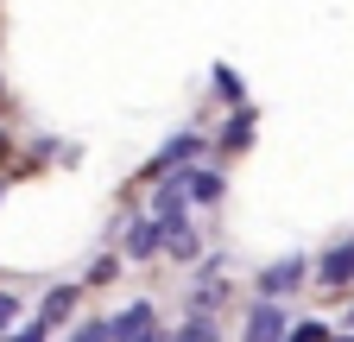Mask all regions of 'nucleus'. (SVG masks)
<instances>
[{"instance_id":"obj_1","label":"nucleus","mask_w":354,"mask_h":342,"mask_svg":"<svg viewBox=\"0 0 354 342\" xmlns=\"http://www.w3.org/2000/svg\"><path fill=\"white\" fill-rule=\"evenodd\" d=\"M304 279H310V260H304V253H285V260H272V267L259 273V291L279 305V298H285V291H297Z\"/></svg>"},{"instance_id":"obj_18","label":"nucleus","mask_w":354,"mask_h":342,"mask_svg":"<svg viewBox=\"0 0 354 342\" xmlns=\"http://www.w3.org/2000/svg\"><path fill=\"white\" fill-rule=\"evenodd\" d=\"M133 342H165V336H158V323H152V330H146V336H133Z\"/></svg>"},{"instance_id":"obj_3","label":"nucleus","mask_w":354,"mask_h":342,"mask_svg":"<svg viewBox=\"0 0 354 342\" xmlns=\"http://www.w3.org/2000/svg\"><path fill=\"white\" fill-rule=\"evenodd\" d=\"M171 184L184 190L190 203H221V190H228V184H221V171H203V165H184V171H171Z\"/></svg>"},{"instance_id":"obj_5","label":"nucleus","mask_w":354,"mask_h":342,"mask_svg":"<svg viewBox=\"0 0 354 342\" xmlns=\"http://www.w3.org/2000/svg\"><path fill=\"white\" fill-rule=\"evenodd\" d=\"M317 279L329 285V291H342V285H354V241H335L323 260H317Z\"/></svg>"},{"instance_id":"obj_11","label":"nucleus","mask_w":354,"mask_h":342,"mask_svg":"<svg viewBox=\"0 0 354 342\" xmlns=\"http://www.w3.org/2000/svg\"><path fill=\"white\" fill-rule=\"evenodd\" d=\"M171 342H221V336H215V323H209V317H190V323L177 330Z\"/></svg>"},{"instance_id":"obj_15","label":"nucleus","mask_w":354,"mask_h":342,"mask_svg":"<svg viewBox=\"0 0 354 342\" xmlns=\"http://www.w3.org/2000/svg\"><path fill=\"white\" fill-rule=\"evenodd\" d=\"M70 342H114V336H108V323H102V317H95V323H82V330H76V336H70Z\"/></svg>"},{"instance_id":"obj_16","label":"nucleus","mask_w":354,"mask_h":342,"mask_svg":"<svg viewBox=\"0 0 354 342\" xmlns=\"http://www.w3.org/2000/svg\"><path fill=\"white\" fill-rule=\"evenodd\" d=\"M13 323H19V305H13L7 291H0V330H13Z\"/></svg>"},{"instance_id":"obj_7","label":"nucleus","mask_w":354,"mask_h":342,"mask_svg":"<svg viewBox=\"0 0 354 342\" xmlns=\"http://www.w3.org/2000/svg\"><path fill=\"white\" fill-rule=\"evenodd\" d=\"M152 323H158V317H152V305H127L120 317H108V336H114V342H133V336H146Z\"/></svg>"},{"instance_id":"obj_4","label":"nucleus","mask_w":354,"mask_h":342,"mask_svg":"<svg viewBox=\"0 0 354 342\" xmlns=\"http://www.w3.org/2000/svg\"><path fill=\"white\" fill-rule=\"evenodd\" d=\"M285 330L291 323H285V311L272 305V298H259V305L247 311V342H285Z\"/></svg>"},{"instance_id":"obj_14","label":"nucleus","mask_w":354,"mask_h":342,"mask_svg":"<svg viewBox=\"0 0 354 342\" xmlns=\"http://www.w3.org/2000/svg\"><path fill=\"white\" fill-rule=\"evenodd\" d=\"M285 342H329V330L323 323H297V330H285Z\"/></svg>"},{"instance_id":"obj_12","label":"nucleus","mask_w":354,"mask_h":342,"mask_svg":"<svg viewBox=\"0 0 354 342\" xmlns=\"http://www.w3.org/2000/svg\"><path fill=\"white\" fill-rule=\"evenodd\" d=\"M165 241H171V253H177V260H196V247H203V241H196V228H171Z\"/></svg>"},{"instance_id":"obj_17","label":"nucleus","mask_w":354,"mask_h":342,"mask_svg":"<svg viewBox=\"0 0 354 342\" xmlns=\"http://www.w3.org/2000/svg\"><path fill=\"white\" fill-rule=\"evenodd\" d=\"M44 330H51V323H44V317H38V323H26V330H19L13 342H44Z\"/></svg>"},{"instance_id":"obj_6","label":"nucleus","mask_w":354,"mask_h":342,"mask_svg":"<svg viewBox=\"0 0 354 342\" xmlns=\"http://www.w3.org/2000/svg\"><path fill=\"white\" fill-rule=\"evenodd\" d=\"M152 222H158L165 235H171V228H190V222H184V190H177L171 178H165V190L152 197Z\"/></svg>"},{"instance_id":"obj_9","label":"nucleus","mask_w":354,"mask_h":342,"mask_svg":"<svg viewBox=\"0 0 354 342\" xmlns=\"http://www.w3.org/2000/svg\"><path fill=\"white\" fill-rule=\"evenodd\" d=\"M253 127H259V120H253L247 108H234V120L221 127V140H215V146H221V152H247V146H253Z\"/></svg>"},{"instance_id":"obj_2","label":"nucleus","mask_w":354,"mask_h":342,"mask_svg":"<svg viewBox=\"0 0 354 342\" xmlns=\"http://www.w3.org/2000/svg\"><path fill=\"white\" fill-rule=\"evenodd\" d=\"M196 152H203V140H196V134H171V140H165V146L152 152L146 178H171V171H184V165H190Z\"/></svg>"},{"instance_id":"obj_13","label":"nucleus","mask_w":354,"mask_h":342,"mask_svg":"<svg viewBox=\"0 0 354 342\" xmlns=\"http://www.w3.org/2000/svg\"><path fill=\"white\" fill-rule=\"evenodd\" d=\"M215 89H221V96H228V102H241V96H247V89H241V76H234L228 64H215Z\"/></svg>"},{"instance_id":"obj_8","label":"nucleus","mask_w":354,"mask_h":342,"mask_svg":"<svg viewBox=\"0 0 354 342\" xmlns=\"http://www.w3.org/2000/svg\"><path fill=\"white\" fill-rule=\"evenodd\" d=\"M158 241H165V228H158L152 216H140V222L127 228V260H152V253H158Z\"/></svg>"},{"instance_id":"obj_10","label":"nucleus","mask_w":354,"mask_h":342,"mask_svg":"<svg viewBox=\"0 0 354 342\" xmlns=\"http://www.w3.org/2000/svg\"><path fill=\"white\" fill-rule=\"evenodd\" d=\"M70 305H76V285H57V291H44V311H38V317H44V323H64Z\"/></svg>"},{"instance_id":"obj_20","label":"nucleus","mask_w":354,"mask_h":342,"mask_svg":"<svg viewBox=\"0 0 354 342\" xmlns=\"http://www.w3.org/2000/svg\"><path fill=\"white\" fill-rule=\"evenodd\" d=\"M0 146H7V140H0Z\"/></svg>"},{"instance_id":"obj_19","label":"nucleus","mask_w":354,"mask_h":342,"mask_svg":"<svg viewBox=\"0 0 354 342\" xmlns=\"http://www.w3.org/2000/svg\"><path fill=\"white\" fill-rule=\"evenodd\" d=\"M348 330H354V317H348Z\"/></svg>"}]
</instances>
